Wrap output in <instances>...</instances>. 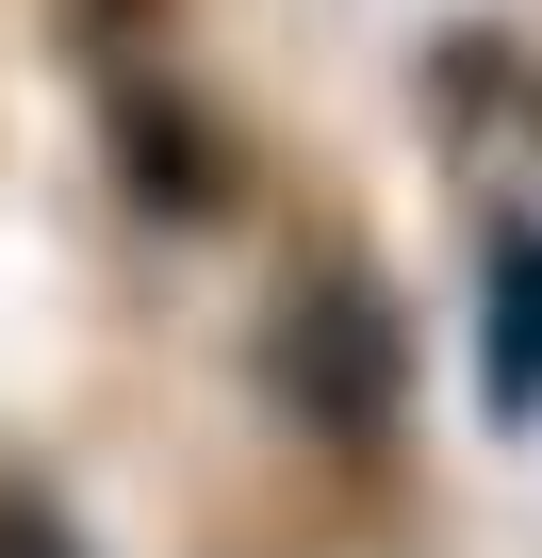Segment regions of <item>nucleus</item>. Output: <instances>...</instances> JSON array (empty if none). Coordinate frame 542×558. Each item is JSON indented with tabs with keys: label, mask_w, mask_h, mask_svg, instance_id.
Here are the masks:
<instances>
[{
	"label": "nucleus",
	"mask_w": 542,
	"mask_h": 558,
	"mask_svg": "<svg viewBox=\"0 0 542 558\" xmlns=\"http://www.w3.org/2000/svg\"><path fill=\"white\" fill-rule=\"evenodd\" d=\"M280 378L329 444H378L395 427V313L362 296V279H297V313H280Z\"/></svg>",
	"instance_id": "f03ea898"
},
{
	"label": "nucleus",
	"mask_w": 542,
	"mask_h": 558,
	"mask_svg": "<svg viewBox=\"0 0 542 558\" xmlns=\"http://www.w3.org/2000/svg\"><path fill=\"white\" fill-rule=\"evenodd\" d=\"M0 558H83V525H67L50 493H17V476H0Z\"/></svg>",
	"instance_id": "7ed1b4c3"
},
{
	"label": "nucleus",
	"mask_w": 542,
	"mask_h": 558,
	"mask_svg": "<svg viewBox=\"0 0 542 558\" xmlns=\"http://www.w3.org/2000/svg\"><path fill=\"white\" fill-rule=\"evenodd\" d=\"M444 132H460V181H477V246H493V296H509V395H526L542 378V83L460 66Z\"/></svg>",
	"instance_id": "f257e3e1"
}]
</instances>
